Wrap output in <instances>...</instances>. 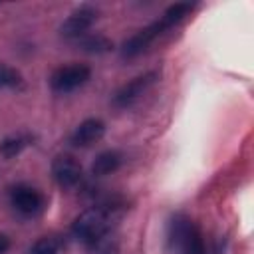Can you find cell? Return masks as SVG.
<instances>
[{
  "label": "cell",
  "mask_w": 254,
  "mask_h": 254,
  "mask_svg": "<svg viewBox=\"0 0 254 254\" xmlns=\"http://www.w3.org/2000/svg\"><path fill=\"white\" fill-rule=\"evenodd\" d=\"M167 242L175 254H206L198 228L185 216H175L171 220Z\"/></svg>",
  "instance_id": "3"
},
{
  "label": "cell",
  "mask_w": 254,
  "mask_h": 254,
  "mask_svg": "<svg viewBox=\"0 0 254 254\" xmlns=\"http://www.w3.org/2000/svg\"><path fill=\"white\" fill-rule=\"evenodd\" d=\"M121 163H123V157H121L119 151H113V149L103 151V153H99L93 159V163H91V175H95V177L111 175V173H115L121 167Z\"/></svg>",
  "instance_id": "10"
},
{
  "label": "cell",
  "mask_w": 254,
  "mask_h": 254,
  "mask_svg": "<svg viewBox=\"0 0 254 254\" xmlns=\"http://www.w3.org/2000/svg\"><path fill=\"white\" fill-rule=\"evenodd\" d=\"M52 177L62 189H73L81 183V165L71 155H58L52 161Z\"/></svg>",
  "instance_id": "8"
},
{
  "label": "cell",
  "mask_w": 254,
  "mask_h": 254,
  "mask_svg": "<svg viewBox=\"0 0 254 254\" xmlns=\"http://www.w3.org/2000/svg\"><path fill=\"white\" fill-rule=\"evenodd\" d=\"M22 85V73L16 67L0 64V89H14Z\"/></svg>",
  "instance_id": "14"
},
{
  "label": "cell",
  "mask_w": 254,
  "mask_h": 254,
  "mask_svg": "<svg viewBox=\"0 0 254 254\" xmlns=\"http://www.w3.org/2000/svg\"><path fill=\"white\" fill-rule=\"evenodd\" d=\"M103 133H105V123L97 117H89L73 129V133L69 135V143L73 147H89L97 143L103 137Z\"/></svg>",
  "instance_id": "9"
},
{
  "label": "cell",
  "mask_w": 254,
  "mask_h": 254,
  "mask_svg": "<svg viewBox=\"0 0 254 254\" xmlns=\"http://www.w3.org/2000/svg\"><path fill=\"white\" fill-rule=\"evenodd\" d=\"M34 143V135L32 133H14V135H8L2 143H0V153L6 157V159H12L16 155H20L26 147H30Z\"/></svg>",
  "instance_id": "11"
},
{
  "label": "cell",
  "mask_w": 254,
  "mask_h": 254,
  "mask_svg": "<svg viewBox=\"0 0 254 254\" xmlns=\"http://www.w3.org/2000/svg\"><path fill=\"white\" fill-rule=\"evenodd\" d=\"M95 20H97V8L89 6V4H83L67 16V20L60 28V34H62V38L75 42L77 38L87 34V30L95 24Z\"/></svg>",
  "instance_id": "6"
},
{
  "label": "cell",
  "mask_w": 254,
  "mask_h": 254,
  "mask_svg": "<svg viewBox=\"0 0 254 254\" xmlns=\"http://www.w3.org/2000/svg\"><path fill=\"white\" fill-rule=\"evenodd\" d=\"M194 6H196L194 2H177V4L169 6L159 20H155L149 26L141 28L137 34H133L129 40L123 42L121 56L123 58H135V56L143 54L157 38H161L167 30H171L173 26H177L179 22H183L194 10Z\"/></svg>",
  "instance_id": "2"
},
{
  "label": "cell",
  "mask_w": 254,
  "mask_h": 254,
  "mask_svg": "<svg viewBox=\"0 0 254 254\" xmlns=\"http://www.w3.org/2000/svg\"><path fill=\"white\" fill-rule=\"evenodd\" d=\"M62 246L64 242L58 236H44L28 248V254H62Z\"/></svg>",
  "instance_id": "13"
},
{
  "label": "cell",
  "mask_w": 254,
  "mask_h": 254,
  "mask_svg": "<svg viewBox=\"0 0 254 254\" xmlns=\"http://www.w3.org/2000/svg\"><path fill=\"white\" fill-rule=\"evenodd\" d=\"M121 210L123 202L119 198H105L73 220L71 234L93 254H113L115 238L111 226Z\"/></svg>",
  "instance_id": "1"
},
{
  "label": "cell",
  "mask_w": 254,
  "mask_h": 254,
  "mask_svg": "<svg viewBox=\"0 0 254 254\" xmlns=\"http://www.w3.org/2000/svg\"><path fill=\"white\" fill-rule=\"evenodd\" d=\"M91 77V67L85 64H69L64 67H58L52 77H50V85L56 93H71L77 87L85 85Z\"/></svg>",
  "instance_id": "4"
},
{
  "label": "cell",
  "mask_w": 254,
  "mask_h": 254,
  "mask_svg": "<svg viewBox=\"0 0 254 254\" xmlns=\"http://www.w3.org/2000/svg\"><path fill=\"white\" fill-rule=\"evenodd\" d=\"M8 248H10V238H8V234L0 232V254H6Z\"/></svg>",
  "instance_id": "15"
},
{
  "label": "cell",
  "mask_w": 254,
  "mask_h": 254,
  "mask_svg": "<svg viewBox=\"0 0 254 254\" xmlns=\"http://www.w3.org/2000/svg\"><path fill=\"white\" fill-rule=\"evenodd\" d=\"M10 204L18 214L30 218V216H38L44 210L46 198L38 189L30 187L26 183H20L10 189Z\"/></svg>",
  "instance_id": "5"
},
{
  "label": "cell",
  "mask_w": 254,
  "mask_h": 254,
  "mask_svg": "<svg viewBox=\"0 0 254 254\" xmlns=\"http://www.w3.org/2000/svg\"><path fill=\"white\" fill-rule=\"evenodd\" d=\"M75 46L87 54H105L113 48V42L103 34H85L75 40Z\"/></svg>",
  "instance_id": "12"
},
{
  "label": "cell",
  "mask_w": 254,
  "mask_h": 254,
  "mask_svg": "<svg viewBox=\"0 0 254 254\" xmlns=\"http://www.w3.org/2000/svg\"><path fill=\"white\" fill-rule=\"evenodd\" d=\"M159 73L157 71H145L137 77H133L131 81H127L125 85H121L115 95H113V105L117 109H125V107H131L155 81H157Z\"/></svg>",
  "instance_id": "7"
}]
</instances>
